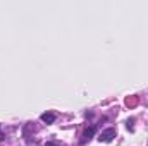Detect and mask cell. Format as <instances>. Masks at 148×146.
Here are the masks:
<instances>
[{"instance_id":"6da1fadb","label":"cell","mask_w":148,"mask_h":146,"mask_svg":"<svg viewBox=\"0 0 148 146\" xmlns=\"http://www.w3.org/2000/svg\"><path fill=\"white\" fill-rule=\"evenodd\" d=\"M114 138H115V129H112V127H110V129L103 131V132L100 134V138H98V139H100V141H103V143H110Z\"/></svg>"},{"instance_id":"7a4b0ae2","label":"cell","mask_w":148,"mask_h":146,"mask_svg":"<svg viewBox=\"0 0 148 146\" xmlns=\"http://www.w3.org/2000/svg\"><path fill=\"white\" fill-rule=\"evenodd\" d=\"M93 132H95V127H90V129H86V131L83 132L81 143H86V141H90V139H91V136H93Z\"/></svg>"},{"instance_id":"3957f363","label":"cell","mask_w":148,"mask_h":146,"mask_svg":"<svg viewBox=\"0 0 148 146\" xmlns=\"http://www.w3.org/2000/svg\"><path fill=\"white\" fill-rule=\"evenodd\" d=\"M41 120H43L45 124H52V122L55 120V113H52V112H47V113H43V115H41Z\"/></svg>"},{"instance_id":"277c9868","label":"cell","mask_w":148,"mask_h":146,"mask_svg":"<svg viewBox=\"0 0 148 146\" xmlns=\"http://www.w3.org/2000/svg\"><path fill=\"white\" fill-rule=\"evenodd\" d=\"M45 146H59V145H57V143H47Z\"/></svg>"},{"instance_id":"5b68a950","label":"cell","mask_w":148,"mask_h":146,"mask_svg":"<svg viewBox=\"0 0 148 146\" xmlns=\"http://www.w3.org/2000/svg\"><path fill=\"white\" fill-rule=\"evenodd\" d=\"M2 138H3V136H2V134H0V141H2Z\"/></svg>"}]
</instances>
